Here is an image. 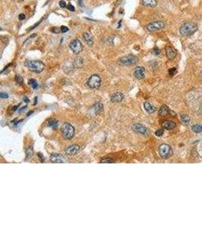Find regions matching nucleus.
<instances>
[{"label":"nucleus","mask_w":202,"mask_h":228,"mask_svg":"<svg viewBox=\"0 0 202 228\" xmlns=\"http://www.w3.org/2000/svg\"><path fill=\"white\" fill-rule=\"evenodd\" d=\"M25 66L30 71L35 73H41L45 69V65L40 60H27L24 63Z\"/></svg>","instance_id":"nucleus-1"},{"label":"nucleus","mask_w":202,"mask_h":228,"mask_svg":"<svg viewBox=\"0 0 202 228\" xmlns=\"http://www.w3.org/2000/svg\"><path fill=\"white\" fill-rule=\"evenodd\" d=\"M198 30V24L194 22H186L179 29V32L182 36H190Z\"/></svg>","instance_id":"nucleus-2"},{"label":"nucleus","mask_w":202,"mask_h":228,"mask_svg":"<svg viewBox=\"0 0 202 228\" xmlns=\"http://www.w3.org/2000/svg\"><path fill=\"white\" fill-rule=\"evenodd\" d=\"M61 130L62 136L65 139H71L74 136L75 129L72 125L69 123H64L61 128Z\"/></svg>","instance_id":"nucleus-3"},{"label":"nucleus","mask_w":202,"mask_h":228,"mask_svg":"<svg viewBox=\"0 0 202 228\" xmlns=\"http://www.w3.org/2000/svg\"><path fill=\"white\" fill-rule=\"evenodd\" d=\"M139 61V59L137 56H134V55H128L126 56L122 57L121 59H120L117 63L120 65H133L135 64H136Z\"/></svg>","instance_id":"nucleus-4"},{"label":"nucleus","mask_w":202,"mask_h":228,"mask_svg":"<svg viewBox=\"0 0 202 228\" xmlns=\"http://www.w3.org/2000/svg\"><path fill=\"white\" fill-rule=\"evenodd\" d=\"M158 152L160 156L163 159H168L173 154V150L171 147L167 144H162L159 146Z\"/></svg>","instance_id":"nucleus-5"},{"label":"nucleus","mask_w":202,"mask_h":228,"mask_svg":"<svg viewBox=\"0 0 202 228\" xmlns=\"http://www.w3.org/2000/svg\"><path fill=\"white\" fill-rule=\"evenodd\" d=\"M101 83V79L100 76L98 75H91L88 81H87V85L89 86V88L96 90L99 88Z\"/></svg>","instance_id":"nucleus-6"},{"label":"nucleus","mask_w":202,"mask_h":228,"mask_svg":"<svg viewBox=\"0 0 202 228\" xmlns=\"http://www.w3.org/2000/svg\"><path fill=\"white\" fill-rule=\"evenodd\" d=\"M69 46H70V49H71V51L75 55H79L83 49L82 43L78 39H75L73 41H71Z\"/></svg>","instance_id":"nucleus-7"},{"label":"nucleus","mask_w":202,"mask_h":228,"mask_svg":"<svg viewBox=\"0 0 202 228\" xmlns=\"http://www.w3.org/2000/svg\"><path fill=\"white\" fill-rule=\"evenodd\" d=\"M165 27V23L163 21H154L147 24L146 28L150 32H155L161 30Z\"/></svg>","instance_id":"nucleus-8"},{"label":"nucleus","mask_w":202,"mask_h":228,"mask_svg":"<svg viewBox=\"0 0 202 228\" xmlns=\"http://www.w3.org/2000/svg\"><path fill=\"white\" fill-rule=\"evenodd\" d=\"M102 109H103V104L100 102H98V103L95 104L93 106L89 109V115L90 116H95L99 115L101 113Z\"/></svg>","instance_id":"nucleus-9"},{"label":"nucleus","mask_w":202,"mask_h":228,"mask_svg":"<svg viewBox=\"0 0 202 228\" xmlns=\"http://www.w3.org/2000/svg\"><path fill=\"white\" fill-rule=\"evenodd\" d=\"M132 130L134 132L140 133L142 135H144V136H148V129L142 124H138V123L134 124L132 126Z\"/></svg>","instance_id":"nucleus-10"},{"label":"nucleus","mask_w":202,"mask_h":228,"mask_svg":"<svg viewBox=\"0 0 202 228\" xmlns=\"http://www.w3.org/2000/svg\"><path fill=\"white\" fill-rule=\"evenodd\" d=\"M50 161L52 163H56V164H62V163L67 162L65 157L59 154H52L50 156Z\"/></svg>","instance_id":"nucleus-11"},{"label":"nucleus","mask_w":202,"mask_h":228,"mask_svg":"<svg viewBox=\"0 0 202 228\" xmlns=\"http://www.w3.org/2000/svg\"><path fill=\"white\" fill-rule=\"evenodd\" d=\"M133 75L139 80L143 79L145 76V69L142 66L136 67L133 70Z\"/></svg>","instance_id":"nucleus-12"},{"label":"nucleus","mask_w":202,"mask_h":228,"mask_svg":"<svg viewBox=\"0 0 202 228\" xmlns=\"http://www.w3.org/2000/svg\"><path fill=\"white\" fill-rule=\"evenodd\" d=\"M79 151H80V146L78 145H72L65 149V153L70 156L75 155L78 154Z\"/></svg>","instance_id":"nucleus-13"},{"label":"nucleus","mask_w":202,"mask_h":228,"mask_svg":"<svg viewBox=\"0 0 202 228\" xmlns=\"http://www.w3.org/2000/svg\"><path fill=\"white\" fill-rule=\"evenodd\" d=\"M165 50H166V56L169 60H173L175 59V57L176 56V52L173 49V47L168 46L166 47Z\"/></svg>","instance_id":"nucleus-14"},{"label":"nucleus","mask_w":202,"mask_h":228,"mask_svg":"<svg viewBox=\"0 0 202 228\" xmlns=\"http://www.w3.org/2000/svg\"><path fill=\"white\" fill-rule=\"evenodd\" d=\"M124 98V95L123 93L121 92H117L115 94H114L111 97V100L113 103H120L121 102Z\"/></svg>","instance_id":"nucleus-15"},{"label":"nucleus","mask_w":202,"mask_h":228,"mask_svg":"<svg viewBox=\"0 0 202 228\" xmlns=\"http://www.w3.org/2000/svg\"><path fill=\"white\" fill-rule=\"evenodd\" d=\"M83 40H85V42L86 43L87 45H89V46H93V44H94V40H93V37L89 33H84L83 34Z\"/></svg>","instance_id":"nucleus-16"},{"label":"nucleus","mask_w":202,"mask_h":228,"mask_svg":"<svg viewBox=\"0 0 202 228\" xmlns=\"http://www.w3.org/2000/svg\"><path fill=\"white\" fill-rule=\"evenodd\" d=\"M73 65L75 68L76 69H80L83 68L84 65V60L82 57H76L74 59V60L73 62Z\"/></svg>","instance_id":"nucleus-17"},{"label":"nucleus","mask_w":202,"mask_h":228,"mask_svg":"<svg viewBox=\"0 0 202 228\" xmlns=\"http://www.w3.org/2000/svg\"><path fill=\"white\" fill-rule=\"evenodd\" d=\"M162 127L163 129H166L167 130H172L174 128H176V123L173 122L171 121H168V120H166V121H163L161 124Z\"/></svg>","instance_id":"nucleus-18"},{"label":"nucleus","mask_w":202,"mask_h":228,"mask_svg":"<svg viewBox=\"0 0 202 228\" xmlns=\"http://www.w3.org/2000/svg\"><path fill=\"white\" fill-rule=\"evenodd\" d=\"M142 5L147 7H155L158 5V2L156 0H142Z\"/></svg>","instance_id":"nucleus-19"},{"label":"nucleus","mask_w":202,"mask_h":228,"mask_svg":"<svg viewBox=\"0 0 202 228\" xmlns=\"http://www.w3.org/2000/svg\"><path fill=\"white\" fill-rule=\"evenodd\" d=\"M170 113L171 112H170V109H169V107L164 105V106H162L160 107V109H159L158 113L160 116H165Z\"/></svg>","instance_id":"nucleus-20"},{"label":"nucleus","mask_w":202,"mask_h":228,"mask_svg":"<svg viewBox=\"0 0 202 228\" xmlns=\"http://www.w3.org/2000/svg\"><path fill=\"white\" fill-rule=\"evenodd\" d=\"M144 108L148 112V113H155V111H156V107L155 106H154L152 104H151L150 103H148V102H145L144 103Z\"/></svg>","instance_id":"nucleus-21"},{"label":"nucleus","mask_w":202,"mask_h":228,"mask_svg":"<svg viewBox=\"0 0 202 228\" xmlns=\"http://www.w3.org/2000/svg\"><path fill=\"white\" fill-rule=\"evenodd\" d=\"M191 129L194 132L196 133H200L202 132V124H196V125H193L191 126Z\"/></svg>","instance_id":"nucleus-22"},{"label":"nucleus","mask_w":202,"mask_h":228,"mask_svg":"<svg viewBox=\"0 0 202 228\" xmlns=\"http://www.w3.org/2000/svg\"><path fill=\"white\" fill-rule=\"evenodd\" d=\"M29 85L33 88V89H37L38 88H39V84H38V82L35 80V79H33V78H31V79H30L29 80Z\"/></svg>","instance_id":"nucleus-23"},{"label":"nucleus","mask_w":202,"mask_h":228,"mask_svg":"<svg viewBox=\"0 0 202 228\" xmlns=\"http://www.w3.org/2000/svg\"><path fill=\"white\" fill-rule=\"evenodd\" d=\"M58 125V122L55 120V119H52V120H50L49 121V126H50L51 128L52 129H57Z\"/></svg>","instance_id":"nucleus-24"},{"label":"nucleus","mask_w":202,"mask_h":228,"mask_svg":"<svg viewBox=\"0 0 202 228\" xmlns=\"http://www.w3.org/2000/svg\"><path fill=\"white\" fill-rule=\"evenodd\" d=\"M115 161L113 160V158L111 157H104L100 161L101 164H111V163H114Z\"/></svg>","instance_id":"nucleus-25"},{"label":"nucleus","mask_w":202,"mask_h":228,"mask_svg":"<svg viewBox=\"0 0 202 228\" xmlns=\"http://www.w3.org/2000/svg\"><path fill=\"white\" fill-rule=\"evenodd\" d=\"M181 119H182V122L186 125L190 122V117L188 116L187 114H182L181 115Z\"/></svg>","instance_id":"nucleus-26"},{"label":"nucleus","mask_w":202,"mask_h":228,"mask_svg":"<svg viewBox=\"0 0 202 228\" xmlns=\"http://www.w3.org/2000/svg\"><path fill=\"white\" fill-rule=\"evenodd\" d=\"M15 81H16V82H17V84H19V85H22L23 82H24L23 78H22L21 75H17L15 76Z\"/></svg>","instance_id":"nucleus-27"},{"label":"nucleus","mask_w":202,"mask_h":228,"mask_svg":"<svg viewBox=\"0 0 202 228\" xmlns=\"http://www.w3.org/2000/svg\"><path fill=\"white\" fill-rule=\"evenodd\" d=\"M50 30H51L52 33H58L61 32V28H59L58 27H52V28H51Z\"/></svg>","instance_id":"nucleus-28"},{"label":"nucleus","mask_w":202,"mask_h":228,"mask_svg":"<svg viewBox=\"0 0 202 228\" xmlns=\"http://www.w3.org/2000/svg\"><path fill=\"white\" fill-rule=\"evenodd\" d=\"M155 135L158 137L162 136L163 135V129H158V130L155 132Z\"/></svg>","instance_id":"nucleus-29"},{"label":"nucleus","mask_w":202,"mask_h":228,"mask_svg":"<svg viewBox=\"0 0 202 228\" xmlns=\"http://www.w3.org/2000/svg\"><path fill=\"white\" fill-rule=\"evenodd\" d=\"M176 68H172V69H169V75L171 76L174 75L176 73Z\"/></svg>","instance_id":"nucleus-30"},{"label":"nucleus","mask_w":202,"mask_h":228,"mask_svg":"<svg viewBox=\"0 0 202 228\" xmlns=\"http://www.w3.org/2000/svg\"><path fill=\"white\" fill-rule=\"evenodd\" d=\"M67 9H68V10H70L71 12H74L75 11V8H74V6L71 5V3H69L68 5H67Z\"/></svg>","instance_id":"nucleus-31"},{"label":"nucleus","mask_w":202,"mask_h":228,"mask_svg":"<svg viewBox=\"0 0 202 228\" xmlns=\"http://www.w3.org/2000/svg\"><path fill=\"white\" fill-rule=\"evenodd\" d=\"M0 97L2 98V99H5V98H8V94L5 93V92H1L0 93Z\"/></svg>","instance_id":"nucleus-32"},{"label":"nucleus","mask_w":202,"mask_h":228,"mask_svg":"<svg viewBox=\"0 0 202 228\" xmlns=\"http://www.w3.org/2000/svg\"><path fill=\"white\" fill-rule=\"evenodd\" d=\"M27 157H29L30 156H31L33 154V148H29L27 150Z\"/></svg>","instance_id":"nucleus-33"},{"label":"nucleus","mask_w":202,"mask_h":228,"mask_svg":"<svg viewBox=\"0 0 202 228\" xmlns=\"http://www.w3.org/2000/svg\"><path fill=\"white\" fill-rule=\"evenodd\" d=\"M61 33H66V32L69 31V28L65 27V26H61Z\"/></svg>","instance_id":"nucleus-34"},{"label":"nucleus","mask_w":202,"mask_h":228,"mask_svg":"<svg viewBox=\"0 0 202 228\" xmlns=\"http://www.w3.org/2000/svg\"><path fill=\"white\" fill-rule=\"evenodd\" d=\"M59 5H60L61 8H64V7H66V2H65V1H64V0H61V1L59 2Z\"/></svg>","instance_id":"nucleus-35"},{"label":"nucleus","mask_w":202,"mask_h":228,"mask_svg":"<svg viewBox=\"0 0 202 228\" xmlns=\"http://www.w3.org/2000/svg\"><path fill=\"white\" fill-rule=\"evenodd\" d=\"M114 36H111L108 39V41L111 44H114Z\"/></svg>","instance_id":"nucleus-36"},{"label":"nucleus","mask_w":202,"mask_h":228,"mask_svg":"<svg viewBox=\"0 0 202 228\" xmlns=\"http://www.w3.org/2000/svg\"><path fill=\"white\" fill-rule=\"evenodd\" d=\"M154 53H155V55H157V56L160 54V49H159L158 48H157V47L154 48Z\"/></svg>","instance_id":"nucleus-37"},{"label":"nucleus","mask_w":202,"mask_h":228,"mask_svg":"<svg viewBox=\"0 0 202 228\" xmlns=\"http://www.w3.org/2000/svg\"><path fill=\"white\" fill-rule=\"evenodd\" d=\"M24 19H25V15L24 14H20L19 15V20L20 21H23Z\"/></svg>","instance_id":"nucleus-38"},{"label":"nucleus","mask_w":202,"mask_h":228,"mask_svg":"<svg viewBox=\"0 0 202 228\" xmlns=\"http://www.w3.org/2000/svg\"><path fill=\"white\" fill-rule=\"evenodd\" d=\"M38 156L40 157V159L41 161V162H44V157L43 155L41 153H38Z\"/></svg>","instance_id":"nucleus-39"},{"label":"nucleus","mask_w":202,"mask_h":228,"mask_svg":"<svg viewBox=\"0 0 202 228\" xmlns=\"http://www.w3.org/2000/svg\"><path fill=\"white\" fill-rule=\"evenodd\" d=\"M78 4H79V5L81 6V7H83V6H84L83 1V0H78Z\"/></svg>","instance_id":"nucleus-40"},{"label":"nucleus","mask_w":202,"mask_h":228,"mask_svg":"<svg viewBox=\"0 0 202 228\" xmlns=\"http://www.w3.org/2000/svg\"><path fill=\"white\" fill-rule=\"evenodd\" d=\"M24 100L26 103H28V102H29V100L27 98V97H24Z\"/></svg>","instance_id":"nucleus-41"},{"label":"nucleus","mask_w":202,"mask_h":228,"mask_svg":"<svg viewBox=\"0 0 202 228\" xmlns=\"http://www.w3.org/2000/svg\"><path fill=\"white\" fill-rule=\"evenodd\" d=\"M36 103H37V97H35V100H34V104H33V105H36Z\"/></svg>","instance_id":"nucleus-42"},{"label":"nucleus","mask_w":202,"mask_h":228,"mask_svg":"<svg viewBox=\"0 0 202 228\" xmlns=\"http://www.w3.org/2000/svg\"><path fill=\"white\" fill-rule=\"evenodd\" d=\"M18 1H20V2H22V1H24V0H18Z\"/></svg>","instance_id":"nucleus-43"},{"label":"nucleus","mask_w":202,"mask_h":228,"mask_svg":"<svg viewBox=\"0 0 202 228\" xmlns=\"http://www.w3.org/2000/svg\"><path fill=\"white\" fill-rule=\"evenodd\" d=\"M201 78H202V73H201Z\"/></svg>","instance_id":"nucleus-44"},{"label":"nucleus","mask_w":202,"mask_h":228,"mask_svg":"<svg viewBox=\"0 0 202 228\" xmlns=\"http://www.w3.org/2000/svg\"><path fill=\"white\" fill-rule=\"evenodd\" d=\"M68 1H71V0H68Z\"/></svg>","instance_id":"nucleus-45"}]
</instances>
